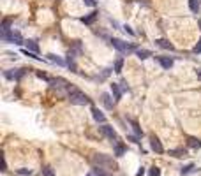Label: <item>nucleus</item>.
<instances>
[{"instance_id": "obj_16", "label": "nucleus", "mask_w": 201, "mask_h": 176, "mask_svg": "<svg viewBox=\"0 0 201 176\" xmlns=\"http://www.w3.org/2000/svg\"><path fill=\"white\" fill-rule=\"evenodd\" d=\"M111 93L115 95V101H120L122 92H120V88H118V85H116V83H113V85H111Z\"/></svg>"}, {"instance_id": "obj_14", "label": "nucleus", "mask_w": 201, "mask_h": 176, "mask_svg": "<svg viewBox=\"0 0 201 176\" xmlns=\"http://www.w3.org/2000/svg\"><path fill=\"white\" fill-rule=\"evenodd\" d=\"M129 123H131V127H132V130H134V134H136V136H143V130L139 129V125H138V122H136V120H129Z\"/></svg>"}, {"instance_id": "obj_11", "label": "nucleus", "mask_w": 201, "mask_h": 176, "mask_svg": "<svg viewBox=\"0 0 201 176\" xmlns=\"http://www.w3.org/2000/svg\"><path fill=\"white\" fill-rule=\"evenodd\" d=\"M136 57H138L139 60H147L148 57H152V51H148V49H138V51H136Z\"/></svg>"}, {"instance_id": "obj_13", "label": "nucleus", "mask_w": 201, "mask_h": 176, "mask_svg": "<svg viewBox=\"0 0 201 176\" xmlns=\"http://www.w3.org/2000/svg\"><path fill=\"white\" fill-rule=\"evenodd\" d=\"M124 153H125V146L120 145V143H118V139H116L115 141V155H116V157H122Z\"/></svg>"}, {"instance_id": "obj_6", "label": "nucleus", "mask_w": 201, "mask_h": 176, "mask_svg": "<svg viewBox=\"0 0 201 176\" xmlns=\"http://www.w3.org/2000/svg\"><path fill=\"white\" fill-rule=\"evenodd\" d=\"M94 162H95V164H99V167H108V166H113V160H111V158H108L106 155H103V153L95 155V157H94ZM113 167H115V166H113Z\"/></svg>"}, {"instance_id": "obj_33", "label": "nucleus", "mask_w": 201, "mask_h": 176, "mask_svg": "<svg viewBox=\"0 0 201 176\" xmlns=\"http://www.w3.org/2000/svg\"><path fill=\"white\" fill-rule=\"evenodd\" d=\"M143 174H145V169H143V167H139V171L136 173V176H143Z\"/></svg>"}, {"instance_id": "obj_7", "label": "nucleus", "mask_w": 201, "mask_h": 176, "mask_svg": "<svg viewBox=\"0 0 201 176\" xmlns=\"http://www.w3.org/2000/svg\"><path fill=\"white\" fill-rule=\"evenodd\" d=\"M99 130L103 132L106 137H109V139H113V141H116V132H115V129L113 127H109V125H106V123H103L101 127H99Z\"/></svg>"}, {"instance_id": "obj_21", "label": "nucleus", "mask_w": 201, "mask_h": 176, "mask_svg": "<svg viewBox=\"0 0 201 176\" xmlns=\"http://www.w3.org/2000/svg\"><path fill=\"white\" fill-rule=\"evenodd\" d=\"M187 143H189V146H191V148H199V146H201V141L196 139V137H189Z\"/></svg>"}, {"instance_id": "obj_30", "label": "nucleus", "mask_w": 201, "mask_h": 176, "mask_svg": "<svg viewBox=\"0 0 201 176\" xmlns=\"http://www.w3.org/2000/svg\"><path fill=\"white\" fill-rule=\"evenodd\" d=\"M95 173H97V176H108L103 173V167H95Z\"/></svg>"}, {"instance_id": "obj_23", "label": "nucleus", "mask_w": 201, "mask_h": 176, "mask_svg": "<svg viewBox=\"0 0 201 176\" xmlns=\"http://www.w3.org/2000/svg\"><path fill=\"white\" fill-rule=\"evenodd\" d=\"M122 67H124V60L118 58V60L115 62V72H116V74H120V72H122Z\"/></svg>"}, {"instance_id": "obj_29", "label": "nucleus", "mask_w": 201, "mask_h": 176, "mask_svg": "<svg viewBox=\"0 0 201 176\" xmlns=\"http://www.w3.org/2000/svg\"><path fill=\"white\" fill-rule=\"evenodd\" d=\"M20 174H32V169H25V167H23V169H20Z\"/></svg>"}, {"instance_id": "obj_26", "label": "nucleus", "mask_w": 201, "mask_h": 176, "mask_svg": "<svg viewBox=\"0 0 201 176\" xmlns=\"http://www.w3.org/2000/svg\"><path fill=\"white\" fill-rule=\"evenodd\" d=\"M148 176H161V169H159V167H152V169L148 171Z\"/></svg>"}, {"instance_id": "obj_4", "label": "nucleus", "mask_w": 201, "mask_h": 176, "mask_svg": "<svg viewBox=\"0 0 201 176\" xmlns=\"http://www.w3.org/2000/svg\"><path fill=\"white\" fill-rule=\"evenodd\" d=\"M49 85H51V86L53 88H58V90H60V88H65L67 92H71L72 90V86L69 83H67L65 79H62V78H57V79H49Z\"/></svg>"}, {"instance_id": "obj_18", "label": "nucleus", "mask_w": 201, "mask_h": 176, "mask_svg": "<svg viewBox=\"0 0 201 176\" xmlns=\"http://www.w3.org/2000/svg\"><path fill=\"white\" fill-rule=\"evenodd\" d=\"M103 102L106 106V109H113V102H111V97L108 95V93H103Z\"/></svg>"}, {"instance_id": "obj_5", "label": "nucleus", "mask_w": 201, "mask_h": 176, "mask_svg": "<svg viewBox=\"0 0 201 176\" xmlns=\"http://www.w3.org/2000/svg\"><path fill=\"white\" fill-rule=\"evenodd\" d=\"M25 72H27V69H14V70H5L4 76L7 79H21L25 76Z\"/></svg>"}, {"instance_id": "obj_9", "label": "nucleus", "mask_w": 201, "mask_h": 176, "mask_svg": "<svg viewBox=\"0 0 201 176\" xmlns=\"http://www.w3.org/2000/svg\"><path fill=\"white\" fill-rule=\"evenodd\" d=\"M92 116H94V120H95V122H99V123H104V122H106V116H104V114L101 113L97 107H92Z\"/></svg>"}, {"instance_id": "obj_2", "label": "nucleus", "mask_w": 201, "mask_h": 176, "mask_svg": "<svg viewBox=\"0 0 201 176\" xmlns=\"http://www.w3.org/2000/svg\"><path fill=\"white\" fill-rule=\"evenodd\" d=\"M2 39L5 41V42H13V44H25V41H23V37L20 35V32H5V34H2Z\"/></svg>"}, {"instance_id": "obj_17", "label": "nucleus", "mask_w": 201, "mask_h": 176, "mask_svg": "<svg viewBox=\"0 0 201 176\" xmlns=\"http://www.w3.org/2000/svg\"><path fill=\"white\" fill-rule=\"evenodd\" d=\"M48 60H51L53 63H57V65H64V63H65V62H64L62 58L57 57V55H53V53H49V55H48Z\"/></svg>"}, {"instance_id": "obj_36", "label": "nucleus", "mask_w": 201, "mask_h": 176, "mask_svg": "<svg viewBox=\"0 0 201 176\" xmlns=\"http://www.w3.org/2000/svg\"><path fill=\"white\" fill-rule=\"evenodd\" d=\"M198 78H201V70H198Z\"/></svg>"}, {"instance_id": "obj_8", "label": "nucleus", "mask_w": 201, "mask_h": 176, "mask_svg": "<svg viewBox=\"0 0 201 176\" xmlns=\"http://www.w3.org/2000/svg\"><path fill=\"white\" fill-rule=\"evenodd\" d=\"M150 146H152V150L155 151V153H162V151H164V148H162L159 137H155V136L150 137Z\"/></svg>"}, {"instance_id": "obj_22", "label": "nucleus", "mask_w": 201, "mask_h": 176, "mask_svg": "<svg viewBox=\"0 0 201 176\" xmlns=\"http://www.w3.org/2000/svg\"><path fill=\"white\" fill-rule=\"evenodd\" d=\"M170 155H173V157H185V155H187V151H185V150H171L170 151Z\"/></svg>"}, {"instance_id": "obj_12", "label": "nucleus", "mask_w": 201, "mask_h": 176, "mask_svg": "<svg viewBox=\"0 0 201 176\" xmlns=\"http://www.w3.org/2000/svg\"><path fill=\"white\" fill-rule=\"evenodd\" d=\"M25 46H27L28 51H34V53H39V46H37L36 41H25Z\"/></svg>"}, {"instance_id": "obj_35", "label": "nucleus", "mask_w": 201, "mask_h": 176, "mask_svg": "<svg viewBox=\"0 0 201 176\" xmlns=\"http://www.w3.org/2000/svg\"><path fill=\"white\" fill-rule=\"evenodd\" d=\"M87 176H97V173H95V171H90V173H88V174H87Z\"/></svg>"}, {"instance_id": "obj_15", "label": "nucleus", "mask_w": 201, "mask_h": 176, "mask_svg": "<svg viewBox=\"0 0 201 176\" xmlns=\"http://www.w3.org/2000/svg\"><path fill=\"white\" fill-rule=\"evenodd\" d=\"M155 44H157V46H161V48H164V49H173V44H171L170 41H166V39L155 41Z\"/></svg>"}, {"instance_id": "obj_24", "label": "nucleus", "mask_w": 201, "mask_h": 176, "mask_svg": "<svg viewBox=\"0 0 201 176\" xmlns=\"http://www.w3.org/2000/svg\"><path fill=\"white\" fill-rule=\"evenodd\" d=\"M194 169V164H187L185 167H182V171H180V174H189V173Z\"/></svg>"}, {"instance_id": "obj_27", "label": "nucleus", "mask_w": 201, "mask_h": 176, "mask_svg": "<svg viewBox=\"0 0 201 176\" xmlns=\"http://www.w3.org/2000/svg\"><path fill=\"white\" fill-rule=\"evenodd\" d=\"M85 2V5H88V7H95V0H83Z\"/></svg>"}, {"instance_id": "obj_32", "label": "nucleus", "mask_w": 201, "mask_h": 176, "mask_svg": "<svg viewBox=\"0 0 201 176\" xmlns=\"http://www.w3.org/2000/svg\"><path fill=\"white\" fill-rule=\"evenodd\" d=\"M124 30L127 32V34H129V35H134V32L131 30V26H127V25H125V26H124Z\"/></svg>"}, {"instance_id": "obj_31", "label": "nucleus", "mask_w": 201, "mask_h": 176, "mask_svg": "<svg viewBox=\"0 0 201 176\" xmlns=\"http://www.w3.org/2000/svg\"><path fill=\"white\" fill-rule=\"evenodd\" d=\"M37 78H41V79H44V81H48V76H46L44 72H37Z\"/></svg>"}, {"instance_id": "obj_25", "label": "nucleus", "mask_w": 201, "mask_h": 176, "mask_svg": "<svg viewBox=\"0 0 201 176\" xmlns=\"http://www.w3.org/2000/svg\"><path fill=\"white\" fill-rule=\"evenodd\" d=\"M42 176H55V173L49 166H46V167H42Z\"/></svg>"}, {"instance_id": "obj_19", "label": "nucleus", "mask_w": 201, "mask_h": 176, "mask_svg": "<svg viewBox=\"0 0 201 176\" xmlns=\"http://www.w3.org/2000/svg\"><path fill=\"white\" fill-rule=\"evenodd\" d=\"M189 9H191L194 14H198V11H199V2H198V0H189Z\"/></svg>"}, {"instance_id": "obj_20", "label": "nucleus", "mask_w": 201, "mask_h": 176, "mask_svg": "<svg viewBox=\"0 0 201 176\" xmlns=\"http://www.w3.org/2000/svg\"><path fill=\"white\" fill-rule=\"evenodd\" d=\"M95 19H97V13H92L90 16H87V18H81V21L85 23V25H90V23H94Z\"/></svg>"}, {"instance_id": "obj_34", "label": "nucleus", "mask_w": 201, "mask_h": 176, "mask_svg": "<svg viewBox=\"0 0 201 176\" xmlns=\"http://www.w3.org/2000/svg\"><path fill=\"white\" fill-rule=\"evenodd\" d=\"M129 141H132V143H139L138 137H136V136H129Z\"/></svg>"}, {"instance_id": "obj_10", "label": "nucleus", "mask_w": 201, "mask_h": 176, "mask_svg": "<svg viewBox=\"0 0 201 176\" xmlns=\"http://www.w3.org/2000/svg\"><path fill=\"white\" fill-rule=\"evenodd\" d=\"M157 60H159V63H161L164 69H170V67L173 65V58H170V57H157Z\"/></svg>"}, {"instance_id": "obj_3", "label": "nucleus", "mask_w": 201, "mask_h": 176, "mask_svg": "<svg viewBox=\"0 0 201 176\" xmlns=\"http://www.w3.org/2000/svg\"><path fill=\"white\" fill-rule=\"evenodd\" d=\"M111 44H113V48H115V49H118L120 53H129V51H132V49H134V46H131V44H125V42H122L120 39H111Z\"/></svg>"}, {"instance_id": "obj_28", "label": "nucleus", "mask_w": 201, "mask_h": 176, "mask_svg": "<svg viewBox=\"0 0 201 176\" xmlns=\"http://www.w3.org/2000/svg\"><path fill=\"white\" fill-rule=\"evenodd\" d=\"M194 53H201V39L198 41V44L194 46Z\"/></svg>"}, {"instance_id": "obj_1", "label": "nucleus", "mask_w": 201, "mask_h": 176, "mask_svg": "<svg viewBox=\"0 0 201 176\" xmlns=\"http://www.w3.org/2000/svg\"><path fill=\"white\" fill-rule=\"evenodd\" d=\"M69 101H71V104L85 106V104H90V97L87 95V93L76 90V88H72L71 92H69Z\"/></svg>"}]
</instances>
